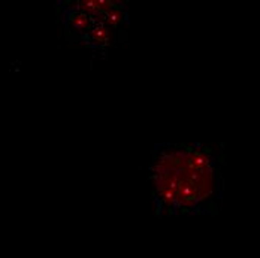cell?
Instances as JSON below:
<instances>
[{"mask_svg": "<svg viewBox=\"0 0 260 258\" xmlns=\"http://www.w3.org/2000/svg\"><path fill=\"white\" fill-rule=\"evenodd\" d=\"M64 6H58V9L63 8V24L68 27L69 30H72L79 39L90 31V28L94 24V18H91L90 15L84 14L82 11H78L72 6H68L69 3H60Z\"/></svg>", "mask_w": 260, "mask_h": 258, "instance_id": "3957f363", "label": "cell"}, {"mask_svg": "<svg viewBox=\"0 0 260 258\" xmlns=\"http://www.w3.org/2000/svg\"><path fill=\"white\" fill-rule=\"evenodd\" d=\"M221 155L212 146L185 143V163L178 181L175 215H198L212 209L221 196Z\"/></svg>", "mask_w": 260, "mask_h": 258, "instance_id": "6da1fadb", "label": "cell"}, {"mask_svg": "<svg viewBox=\"0 0 260 258\" xmlns=\"http://www.w3.org/2000/svg\"><path fill=\"white\" fill-rule=\"evenodd\" d=\"M81 41L93 52H105V48L111 42V28L104 21L96 20L88 33H85Z\"/></svg>", "mask_w": 260, "mask_h": 258, "instance_id": "277c9868", "label": "cell"}, {"mask_svg": "<svg viewBox=\"0 0 260 258\" xmlns=\"http://www.w3.org/2000/svg\"><path fill=\"white\" fill-rule=\"evenodd\" d=\"M185 163V143H156L150 166V183L157 215H175L178 181Z\"/></svg>", "mask_w": 260, "mask_h": 258, "instance_id": "7a4b0ae2", "label": "cell"}]
</instances>
